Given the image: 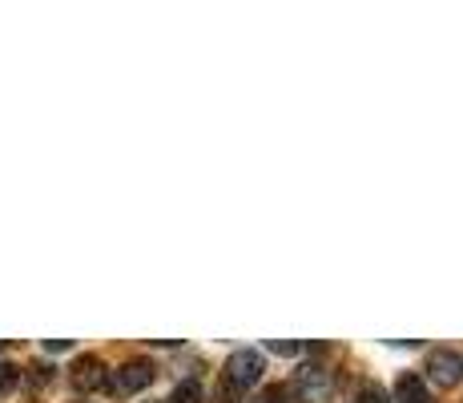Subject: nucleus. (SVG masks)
<instances>
[{
    "mask_svg": "<svg viewBox=\"0 0 463 403\" xmlns=\"http://www.w3.org/2000/svg\"><path fill=\"white\" fill-rule=\"evenodd\" d=\"M149 383H154V363H146V360H133L126 367H118L113 375H105V388H109L113 396H137Z\"/></svg>",
    "mask_w": 463,
    "mask_h": 403,
    "instance_id": "nucleus-1",
    "label": "nucleus"
},
{
    "mask_svg": "<svg viewBox=\"0 0 463 403\" xmlns=\"http://www.w3.org/2000/svg\"><path fill=\"white\" fill-rule=\"evenodd\" d=\"M262 371H266V363H262V355H258V351H234L226 360V383L234 391L254 388V383L262 379Z\"/></svg>",
    "mask_w": 463,
    "mask_h": 403,
    "instance_id": "nucleus-2",
    "label": "nucleus"
},
{
    "mask_svg": "<svg viewBox=\"0 0 463 403\" xmlns=\"http://www.w3.org/2000/svg\"><path fill=\"white\" fill-rule=\"evenodd\" d=\"M295 388H298V396L307 399V403H318V399H326L331 396V371L326 367H302V371L295 375Z\"/></svg>",
    "mask_w": 463,
    "mask_h": 403,
    "instance_id": "nucleus-3",
    "label": "nucleus"
},
{
    "mask_svg": "<svg viewBox=\"0 0 463 403\" xmlns=\"http://www.w3.org/2000/svg\"><path fill=\"white\" fill-rule=\"evenodd\" d=\"M427 371H431V383H439V388H456V383H463V355L435 351L431 363H427Z\"/></svg>",
    "mask_w": 463,
    "mask_h": 403,
    "instance_id": "nucleus-4",
    "label": "nucleus"
},
{
    "mask_svg": "<svg viewBox=\"0 0 463 403\" xmlns=\"http://www.w3.org/2000/svg\"><path fill=\"white\" fill-rule=\"evenodd\" d=\"M73 388H77V391H97V388H105V363L97 360V355H81V360L73 363Z\"/></svg>",
    "mask_w": 463,
    "mask_h": 403,
    "instance_id": "nucleus-5",
    "label": "nucleus"
},
{
    "mask_svg": "<svg viewBox=\"0 0 463 403\" xmlns=\"http://www.w3.org/2000/svg\"><path fill=\"white\" fill-rule=\"evenodd\" d=\"M395 396L399 403H431V396H427V383L420 379V375H399V383H395Z\"/></svg>",
    "mask_w": 463,
    "mask_h": 403,
    "instance_id": "nucleus-6",
    "label": "nucleus"
},
{
    "mask_svg": "<svg viewBox=\"0 0 463 403\" xmlns=\"http://www.w3.org/2000/svg\"><path fill=\"white\" fill-rule=\"evenodd\" d=\"M169 403H202V383L198 379L177 383V391H174V399H169Z\"/></svg>",
    "mask_w": 463,
    "mask_h": 403,
    "instance_id": "nucleus-7",
    "label": "nucleus"
},
{
    "mask_svg": "<svg viewBox=\"0 0 463 403\" xmlns=\"http://www.w3.org/2000/svg\"><path fill=\"white\" fill-rule=\"evenodd\" d=\"M16 383H21V367H16V363H0V396H8Z\"/></svg>",
    "mask_w": 463,
    "mask_h": 403,
    "instance_id": "nucleus-8",
    "label": "nucleus"
},
{
    "mask_svg": "<svg viewBox=\"0 0 463 403\" xmlns=\"http://www.w3.org/2000/svg\"><path fill=\"white\" fill-rule=\"evenodd\" d=\"M359 403H391V399H387V391H383L379 383H367V388L359 391Z\"/></svg>",
    "mask_w": 463,
    "mask_h": 403,
    "instance_id": "nucleus-9",
    "label": "nucleus"
},
{
    "mask_svg": "<svg viewBox=\"0 0 463 403\" xmlns=\"http://www.w3.org/2000/svg\"><path fill=\"white\" fill-rule=\"evenodd\" d=\"M29 371H33V375H29L33 383H49V371H52V367H44V363H33Z\"/></svg>",
    "mask_w": 463,
    "mask_h": 403,
    "instance_id": "nucleus-10",
    "label": "nucleus"
},
{
    "mask_svg": "<svg viewBox=\"0 0 463 403\" xmlns=\"http://www.w3.org/2000/svg\"><path fill=\"white\" fill-rule=\"evenodd\" d=\"M270 351H279V355H295L298 347H295V343H279V339H274V343H270Z\"/></svg>",
    "mask_w": 463,
    "mask_h": 403,
    "instance_id": "nucleus-11",
    "label": "nucleus"
},
{
    "mask_svg": "<svg viewBox=\"0 0 463 403\" xmlns=\"http://www.w3.org/2000/svg\"><path fill=\"white\" fill-rule=\"evenodd\" d=\"M49 351H69V339H49Z\"/></svg>",
    "mask_w": 463,
    "mask_h": 403,
    "instance_id": "nucleus-12",
    "label": "nucleus"
},
{
    "mask_svg": "<svg viewBox=\"0 0 463 403\" xmlns=\"http://www.w3.org/2000/svg\"><path fill=\"white\" fill-rule=\"evenodd\" d=\"M279 399H282V396H279V388H274V391H266V396L258 399V403H279Z\"/></svg>",
    "mask_w": 463,
    "mask_h": 403,
    "instance_id": "nucleus-13",
    "label": "nucleus"
}]
</instances>
